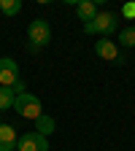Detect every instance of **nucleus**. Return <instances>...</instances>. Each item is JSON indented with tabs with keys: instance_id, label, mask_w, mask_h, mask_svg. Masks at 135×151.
I'll return each mask as SVG.
<instances>
[{
	"instance_id": "nucleus-1",
	"label": "nucleus",
	"mask_w": 135,
	"mask_h": 151,
	"mask_svg": "<svg viewBox=\"0 0 135 151\" xmlns=\"http://www.w3.org/2000/svg\"><path fill=\"white\" fill-rule=\"evenodd\" d=\"M116 22H119L116 14H111V11H97V16H95L92 22L84 24V32H87V35H103V38H108L111 32H116V27H119Z\"/></svg>"
},
{
	"instance_id": "nucleus-2",
	"label": "nucleus",
	"mask_w": 135,
	"mask_h": 151,
	"mask_svg": "<svg viewBox=\"0 0 135 151\" xmlns=\"http://www.w3.org/2000/svg\"><path fill=\"white\" fill-rule=\"evenodd\" d=\"M14 111L19 113L22 119H38L43 113V108H41V100L35 97V94H30V92H22V94H16V100H14Z\"/></svg>"
},
{
	"instance_id": "nucleus-3",
	"label": "nucleus",
	"mask_w": 135,
	"mask_h": 151,
	"mask_svg": "<svg viewBox=\"0 0 135 151\" xmlns=\"http://www.w3.org/2000/svg\"><path fill=\"white\" fill-rule=\"evenodd\" d=\"M27 41H30V49L38 51V49H43L49 41H51V27L46 19H32L30 27H27Z\"/></svg>"
},
{
	"instance_id": "nucleus-4",
	"label": "nucleus",
	"mask_w": 135,
	"mask_h": 151,
	"mask_svg": "<svg viewBox=\"0 0 135 151\" xmlns=\"http://www.w3.org/2000/svg\"><path fill=\"white\" fill-rule=\"evenodd\" d=\"M95 54H97L100 60H105V62H116V65L124 62V57H122V51H119V43L108 41V38H100V41L95 43Z\"/></svg>"
},
{
	"instance_id": "nucleus-5",
	"label": "nucleus",
	"mask_w": 135,
	"mask_h": 151,
	"mask_svg": "<svg viewBox=\"0 0 135 151\" xmlns=\"http://www.w3.org/2000/svg\"><path fill=\"white\" fill-rule=\"evenodd\" d=\"M22 76H19V65L11 57H0V86H14Z\"/></svg>"
},
{
	"instance_id": "nucleus-6",
	"label": "nucleus",
	"mask_w": 135,
	"mask_h": 151,
	"mask_svg": "<svg viewBox=\"0 0 135 151\" xmlns=\"http://www.w3.org/2000/svg\"><path fill=\"white\" fill-rule=\"evenodd\" d=\"M16 148L19 151H49V140L38 132H27L16 140Z\"/></svg>"
},
{
	"instance_id": "nucleus-7",
	"label": "nucleus",
	"mask_w": 135,
	"mask_h": 151,
	"mask_svg": "<svg viewBox=\"0 0 135 151\" xmlns=\"http://www.w3.org/2000/svg\"><path fill=\"white\" fill-rule=\"evenodd\" d=\"M16 129L11 124H0V151H14L16 148Z\"/></svg>"
},
{
	"instance_id": "nucleus-8",
	"label": "nucleus",
	"mask_w": 135,
	"mask_h": 151,
	"mask_svg": "<svg viewBox=\"0 0 135 151\" xmlns=\"http://www.w3.org/2000/svg\"><path fill=\"white\" fill-rule=\"evenodd\" d=\"M76 14H79V19L87 24V22H92V19L97 16V3H95V0H79V3H76Z\"/></svg>"
},
{
	"instance_id": "nucleus-9",
	"label": "nucleus",
	"mask_w": 135,
	"mask_h": 151,
	"mask_svg": "<svg viewBox=\"0 0 135 151\" xmlns=\"http://www.w3.org/2000/svg\"><path fill=\"white\" fill-rule=\"evenodd\" d=\"M35 132L46 138L49 132H54V119H51V116H46V113H41V116L35 119Z\"/></svg>"
},
{
	"instance_id": "nucleus-10",
	"label": "nucleus",
	"mask_w": 135,
	"mask_h": 151,
	"mask_svg": "<svg viewBox=\"0 0 135 151\" xmlns=\"http://www.w3.org/2000/svg\"><path fill=\"white\" fill-rule=\"evenodd\" d=\"M14 100H16V94L11 86H0V111H8L14 108Z\"/></svg>"
},
{
	"instance_id": "nucleus-11",
	"label": "nucleus",
	"mask_w": 135,
	"mask_h": 151,
	"mask_svg": "<svg viewBox=\"0 0 135 151\" xmlns=\"http://www.w3.org/2000/svg\"><path fill=\"white\" fill-rule=\"evenodd\" d=\"M0 11L6 16H14V14L22 11V0H0Z\"/></svg>"
},
{
	"instance_id": "nucleus-12",
	"label": "nucleus",
	"mask_w": 135,
	"mask_h": 151,
	"mask_svg": "<svg viewBox=\"0 0 135 151\" xmlns=\"http://www.w3.org/2000/svg\"><path fill=\"white\" fill-rule=\"evenodd\" d=\"M119 46H135V27H124L119 30Z\"/></svg>"
},
{
	"instance_id": "nucleus-13",
	"label": "nucleus",
	"mask_w": 135,
	"mask_h": 151,
	"mask_svg": "<svg viewBox=\"0 0 135 151\" xmlns=\"http://www.w3.org/2000/svg\"><path fill=\"white\" fill-rule=\"evenodd\" d=\"M122 16H127V19H135V3H127V6L122 8Z\"/></svg>"
},
{
	"instance_id": "nucleus-14",
	"label": "nucleus",
	"mask_w": 135,
	"mask_h": 151,
	"mask_svg": "<svg viewBox=\"0 0 135 151\" xmlns=\"http://www.w3.org/2000/svg\"><path fill=\"white\" fill-rule=\"evenodd\" d=\"M11 89H14V94H22V92H25V81L19 78V81H16V84H14Z\"/></svg>"
}]
</instances>
